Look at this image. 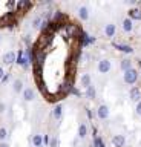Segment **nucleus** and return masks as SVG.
<instances>
[{"instance_id":"nucleus-9","label":"nucleus","mask_w":141,"mask_h":147,"mask_svg":"<svg viewBox=\"0 0 141 147\" xmlns=\"http://www.w3.org/2000/svg\"><path fill=\"white\" fill-rule=\"evenodd\" d=\"M80 84H81V87H84V89H88V87L92 84V77H90V74H83V75H81Z\"/></svg>"},{"instance_id":"nucleus-13","label":"nucleus","mask_w":141,"mask_h":147,"mask_svg":"<svg viewBox=\"0 0 141 147\" xmlns=\"http://www.w3.org/2000/svg\"><path fill=\"white\" fill-rule=\"evenodd\" d=\"M121 26H123V31H124V32H130L132 29H134V22H132L130 18L127 17V18H124V20H123Z\"/></svg>"},{"instance_id":"nucleus-16","label":"nucleus","mask_w":141,"mask_h":147,"mask_svg":"<svg viewBox=\"0 0 141 147\" xmlns=\"http://www.w3.org/2000/svg\"><path fill=\"white\" fill-rule=\"evenodd\" d=\"M86 136H88V126L84 123H81L78 126V138L80 140H84Z\"/></svg>"},{"instance_id":"nucleus-21","label":"nucleus","mask_w":141,"mask_h":147,"mask_svg":"<svg viewBox=\"0 0 141 147\" xmlns=\"http://www.w3.org/2000/svg\"><path fill=\"white\" fill-rule=\"evenodd\" d=\"M66 29H67V35H69V37H74L77 32H78V29H77L75 25H67Z\"/></svg>"},{"instance_id":"nucleus-3","label":"nucleus","mask_w":141,"mask_h":147,"mask_svg":"<svg viewBox=\"0 0 141 147\" xmlns=\"http://www.w3.org/2000/svg\"><path fill=\"white\" fill-rule=\"evenodd\" d=\"M111 67H112V63L109 61L107 58L100 60L98 64H97V69H98V72H100V74H107L109 71H111Z\"/></svg>"},{"instance_id":"nucleus-22","label":"nucleus","mask_w":141,"mask_h":147,"mask_svg":"<svg viewBox=\"0 0 141 147\" xmlns=\"http://www.w3.org/2000/svg\"><path fill=\"white\" fill-rule=\"evenodd\" d=\"M72 89V83L71 81H65L61 84V90H63V94H67V92H69Z\"/></svg>"},{"instance_id":"nucleus-6","label":"nucleus","mask_w":141,"mask_h":147,"mask_svg":"<svg viewBox=\"0 0 141 147\" xmlns=\"http://www.w3.org/2000/svg\"><path fill=\"white\" fill-rule=\"evenodd\" d=\"M23 89H25L23 80H22V78H16V80L12 81V92H14V94H20V92H23Z\"/></svg>"},{"instance_id":"nucleus-5","label":"nucleus","mask_w":141,"mask_h":147,"mask_svg":"<svg viewBox=\"0 0 141 147\" xmlns=\"http://www.w3.org/2000/svg\"><path fill=\"white\" fill-rule=\"evenodd\" d=\"M97 117L100 119H107L109 118V107L106 104H101V106H98V109H97Z\"/></svg>"},{"instance_id":"nucleus-25","label":"nucleus","mask_w":141,"mask_h":147,"mask_svg":"<svg viewBox=\"0 0 141 147\" xmlns=\"http://www.w3.org/2000/svg\"><path fill=\"white\" fill-rule=\"evenodd\" d=\"M94 147H106V146H104V142H103L101 138L95 136V140H94Z\"/></svg>"},{"instance_id":"nucleus-18","label":"nucleus","mask_w":141,"mask_h":147,"mask_svg":"<svg viewBox=\"0 0 141 147\" xmlns=\"http://www.w3.org/2000/svg\"><path fill=\"white\" fill-rule=\"evenodd\" d=\"M120 67L123 69V71H129V69H132V61L129 58H123L121 60V63H120Z\"/></svg>"},{"instance_id":"nucleus-11","label":"nucleus","mask_w":141,"mask_h":147,"mask_svg":"<svg viewBox=\"0 0 141 147\" xmlns=\"http://www.w3.org/2000/svg\"><path fill=\"white\" fill-rule=\"evenodd\" d=\"M61 115H63V104H57L55 107L52 109L51 117H52L54 119H60V118H61Z\"/></svg>"},{"instance_id":"nucleus-24","label":"nucleus","mask_w":141,"mask_h":147,"mask_svg":"<svg viewBox=\"0 0 141 147\" xmlns=\"http://www.w3.org/2000/svg\"><path fill=\"white\" fill-rule=\"evenodd\" d=\"M49 147H58V136L57 135H52L51 140H49Z\"/></svg>"},{"instance_id":"nucleus-15","label":"nucleus","mask_w":141,"mask_h":147,"mask_svg":"<svg viewBox=\"0 0 141 147\" xmlns=\"http://www.w3.org/2000/svg\"><path fill=\"white\" fill-rule=\"evenodd\" d=\"M129 18L132 22H134V20H141V9H138V8L130 9V11H129Z\"/></svg>"},{"instance_id":"nucleus-30","label":"nucleus","mask_w":141,"mask_h":147,"mask_svg":"<svg viewBox=\"0 0 141 147\" xmlns=\"http://www.w3.org/2000/svg\"><path fill=\"white\" fill-rule=\"evenodd\" d=\"M0 147H9V144L8 142H0Z\"/></svg>"},{"instance_id":"nucleus-2","label":"nucleus","mask_w":141,"mask_h":147,"mask_svg":"<svg viewBox=\"0 0 141 147\" xmlns=\"http://www.w3.org/2000/svg\"><path fill=\"white\" fill-rule=\"evenodd\" d=\"M77 16H78V18H80L81 22H88V20H89V17H90L89 8L86 6V5H81V6L77 9Z\"/></svg>"},{"instance_id":"nucleus-28","label":"nucleus","mask_w":141,"mask_h":147,"mask_svg":"<svg viewBox=\"0 0 141 147\" xmlns=\"http://www.w3.org/2000/svg\"><path fill=\"white\" fill-rule=\"evenodd\" d=\"M5 112H6V104L0 103V113H5Z\"/></svg>"},{"instance_id":"nucleus-4","label":"nucleus","mask_w":141,"mask_h":147,"mask_svg":"<svg viewBox=\"0 0 141 147\" xmlns=\"http://www.w3.org/2000/svg\"><path fill=\"white\" fill-rule=\"evenodd\" d=\"M16 57H17V54L14 52V51H8V52L3 54L2 61H3V64H12L16 61Z\"/></svg>"},{"instance_id":"nucleus-14","label":"nucleus","mask_w":141,"mask_h":147,"mask_svg":"<svg viewBox=\"0 0 141 147\" xmlns=\"http://www.w3.org/2000/svg\"><path fill=\"white\" fill-rule=\"evenodd\" d=\"M129 95H130L132 101H141V90L138 89V87H132Z\"/></svg>"},{"instance_id":"nucleus-19","label":"nucleus","mask_w":141,"mask_h":147,"mask_svg":"<svg viewBox=\"0 0 141 147\" xmlns=\"http://www.w3.org/2000/svg\"><path fill=\"white\" fill-rule=\"evenodd\" d=\"M86 96H88L89 100H94L95 96H97V90H95V87H94L92 84H90L88 89H86Z\"/></svg>"},{"instance_id":"nucleus-1","label":"nucleus","mask_w":141,"mask_h":147,"mask_svg":"<svg viewBox=\"0 0 141 147\" xmlns=\"http://www.w3.org/2000/svg\"><path fill=\"white\" fill-rule=\"evenodd\" d=\"M136 80H138V71L136 69H129V71L124 72V83L126 84H135Z\"/></svg>"},{"instance_id":"nucleus-12","label":"nucleus","mask_w":141,"mask_h":147,"mask_svg":"<svg viewBox=\"0 0 141 147\" xmlns=\"http://www.w3.org/2000/svg\"><path fill=\"white\" fill-rule=\"evenodd\" d=\"M34 147H43V135H40V133H35L32 135V140H31Z\"/></svg>"},{"instance_id":"nucleus-27","label":"nucleus","mask_w":141,"mask_h":147,"mask_svg":"<svg viewBox=\"0 0 141 147\" xmlns=\"http://www.w3.org/2000/svg\"><path fill=\"white\" fill-rule=\"evenodd\" d=\"M135 112H136V115H140V117H141V101H138V103H136Z\"/></svg>"},{"instance_id":"nucleus-23","label":"nucleus","mask_w":141,"mask_h":147,"mask_svg":"<svg viewBox=\"0 0 141 147\" xmlns=\"http://www.w3.org/2000/svg\"><path fill=\"white\" fill-rule=\"evenodd\" d=\"M8 138V130L5 127H0V142H5Z\"/></svg>"},{"instance_id":"nucleus-20","label":"nucleus","mask_w":141,"mask_h":147,"mask_svg":"<svg viewBox=\"0 0 141 147\" xmlns=\"http://www.w3.org/2000/svg\"><path fill=\"white\" fill-rule=\"evenodd\" d=\"M117 48L121 51V52H126V54H132L134 52V48L129 45H117Z\"/></svg>"},{"instance_id":"nucleus-10","label":"nucleus","mask_w":141,"mask_h":147,"mask_svg":"<svg viewBox=\"0 0 141 147\" xmlns=\"http://www.w3.org/2000/svg\"><path fill=\"white\" fill-rule=\"evenodd\" d=\"M112 144H113V147H124V144H126L124 135H115L112 138Z\"/></svg>"},{"instance_id":"nucleus-29","label":"nucleus","mask_w":141,"mask_h":147,"mask_svg":"<svg viewBox=\"0 0 141 147\" xmlns=\"http://www.w3.org/2000/svg\"><path fill=\"white\" fill-rule=\"evenodd\" d=\"M5 78V69H3V66H0V80H3Z\"/></svg>"},{"instance_id":"nucleus-8","label":"nucleus","mask_w":141,"mask_h":147,"mask_svg":"<svg viewBox=\"0 0 141 147\" xmlns=\"http://www.w3.org/2000/svg\"><path fill=\"white\" fill-rule=\"evenodd\" d=\"M117 32V26L113 25V23H107L106 26H104V35L107 37V38H112L113 35H115Z\"/></svg>"},{"instance_id":"nucleus-26","label":"nucleus","mask_w":141,"mask_h":147,"mask_svg":"<svg viewBox=\"0 0 141 147\" xmlns=\"http://www.w3.org/2000/svg\"><path fill=\"white\" fill-rule=\"evenodd\" d=\"M28 6H31V2H26V0L17 3V8H19V9H22V8H28Z\"/></svg>"},{"instance_id":"nucleus-7","label":"nucleus","mask_w":141,"mask_h":147,"mask_svg":"<svg viewBox=\"0 0 141 147\" xmlns=\"http://www.w3.org/2000/svg\"><path fill=\"white\" fill-rule=\"evenodd\" d=\"M22 95H23L25 101H32L35 98V90L32 89V87H25L23 92H22Z\"/></svg>"},{"instance_id":"nucleus-17","label":"nucleus","mask_w":141,"mask_h":147,"mask_svg":"<svg viewBox=\"0 0 141 147\" xmlns=\"http://www.w3.org/2000/svg\"><path fill=\"white\" fill-rule=\"evenodd\" d=\"M43 16H37V17H34V20H32V26L35 28V29H42V26H43Z\"/></svg>"}]
</instances>
